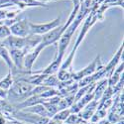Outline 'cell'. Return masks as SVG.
I'll use <instances>...</instances> for the list:
<instances>
[{"label": "cell", "mask_w": 124, "mask_h": 124, "mask_svg": "<svg viewBox=\"0 0 124 124\" xmlns=\"http://www.w3.org/2000/svg\"><path fill=\"white\" fill-rule=\"evenodd\" d=\"M13 84H14L13 76L11 74V71H9L8 75L4 78H2L1 80H0V88H2L4 90H9Z\"/></svg>", "instance_id": "12"}, {"label": "cell", "mask_w": 124, "mask_h": 124, "mask_svg": "<svg viewBox=\"0 0 124 124\" xmlns=\"http://www.w3.org/2000/svg\"><path fill=\"white\" fill-rule=\"evenodd\" d=\"M61 24H62L61 17H58V18L52 20L50 22H47V23H32V22H30V24H29L30 34L43 36V35L49 33L50 31H52L53 29L59 27Z\"/></svg>", "instance_id": "2"}, {"label": "cell", "mask_w": 124, "mask_h": 124, "mask_svg": "<svg viewBox=\"0 0 124 124\" xmlns=\"http://www.w3.org/2000/svg\"><path fill=\"white\" fill-rule=\"evenodd\" d=\"M59 84H60V80H59L57 76H55V75H46V77L43 79L42 85L53 88L54 86H58Z\"/></svg>", "instance_id": "11"}, {"label": "cell", "mask_w": 124, "mask_h": 124, "mask_svg": "<svg viewBox=\"0 0 124 124\" xmlns=\"http://www.w3.org/2000/svg\"><path fill=\"white\" fill-rule=\"evenodd\" d=\"M37 1H39L41 3H44V4H47L49 1H54V0H37Z\"/></svg>", "instance_id": "18"}, {"label": "cell", "mask_w": 124, "mask_h": 124, "mask_svg": "<svg viewBox=\"0 0 124 124\" xmlns=\"http://www.w3.org/2000/svg\"><path fill=\"white\" fill-rule=\"evenodd\" d=\"M102 68H103V66L101 65L100 57L97 56L87 67H85V69H82L81 70L78 71V73L74 74L73 76H71V78H73L74 80H80L81 78L93 75L94 73H96L97 70H99L102 69Z\"/></svg>", "instance_id": "3"}, {"label": "cell", "mask_w": 124, "mask_h": 124, "mask_svg": "<svg viewBox=\"0 0 124 124\" xmlns=\"http://www.w3.org/2000/svg\"><path fill=\"white\" fill-rule=\"evenodd\" d=\"M25 111L34 113V114L36 113L37 115H39V116H41V117H50L47 109L44 107V105L42 104V103H39V104H36V105H33V106L27 107V109H26Z\"/></svg>", "instance_id": "10"}, {"label": "cell", "mask_w": 124, "mask_h": 124, "mask_svg": "<svg viewBox=\"0 0 124 124\" xmlns=\"http://www.w3.org/2000/svg\"><path fill=\"white\" fill-rule=\"evenodd\" d=\"M107 86H108L107 85V78H104L100 79L98 81V84L95 85V87H94V90H93V92H94L93 100L98 101L101 98L103 92H104V90L106 89Z\"/></svg>", "instance_id": "9"}, {"label": "cell", "mask_w": 124, "mask_h": 124, "mask_svg": "<svg viewBox=\"0 0 124 124\" xmlns=\"http://www.w3.org/2000/svg\"><path fill=\"white\" fill-rule=\"evenodd\" d=\"M10 35H11V32H10L9 27L5 26L4 24L0 25V42L6 39L7 37H9Z\"/></svg>", "instance_id": "14"}, {"label": "cell", "mask_w": 124, "mask_h": 124, "mask_svg": "<svg viewBox=\"0 0 124 124\" xmlns=\"http://www.w3.org/2000/svg\"><path fill=\"white\" fill-rule=\"evenodd\" d=\"M1 24H3V23H2V22H1V21H0V25H1Z\"/></svg>", "instance_id": "20"}, {"label": "cell", "mask_w": 124, "mask_h": 124, "mask_svg": "<svg viewBox=\"0 0 124 124\" xmlns=\"http://www.w3.org/2000/svg\"><path fill=\"white\" fill-rule=\"evenodd\" d=\"M2 46H4L8 51L10 50H24L26 46V38L16 37L10 35L3 41H1Z\"/></svg>", "instance_id": "6"}, {"label": "cell", "mask_w": 124, "mask_h": 124, "mask_svg": "<svg viewBox=\"0 0 124 124\" xmlns=\"http://www.w3.org/2000/svg\"><path fill=\"white\" fill-rule=\"evenodd\" d=\"M35 85H32L23 80H16L10 87L8 93L11 98H26L30 96V92Z\"/></svg>", "instance_id": "1"}, {"label": "cell", "mask_w": 124, "mask_h": 124, "mask_svg": "<svg viewBox=\"0 0 124 124\" xmlns=\"http://www.w3.org/2000/svg\"><path fill=\"white\" fill-rule=\"evenodd\" d=\"M80 120L78 118V115H69V117L66 119V123H69V124H77L78 123Z\"/></svg>", "instance_id": "16"}, {"label": "cell", "mask_w": 124, "mask_h": 124, "mask_svg": "<svg viewBox=\"0 0 124 124\" xmlns=\"http://www.w3.org/2000/svg\"><path fill=\"white\" fill-rule=\"evenodd\" d=\"M30 22L28 19H22L19 21L15 22L13 25L9 27L11 35L16 36V37H21V38H26L27 36L30 35Z\"/></svg>", "instance_id": "4"}, {"label": "cell", "mask_w": 124, "mask_h": 124, "mask_svg": "<svg viewBox=\"0 0 124 124\" xmlns=\"http://www.w3.org/2000/svg\"><path fill=\"white\" fill-rule=\"evenodd\" d=\"M0 124H4V119L0 117Z\"/></svg>", "instance_id": "19"}, {"label": "cell", "mask_w": 124, "mask_h": 124, "mask_svg": "<svg viewBox=\"0 0 124 124\" xmlns=\"http://www.w3.org/2000/svg\"><path fill=\"white\" fill-rule=\"evenodd\" d=\"M70 114V109H63V110H60V112L56 113V115L54 116V120H57V121H63V120H66L69 115Z\"/></svg>", "instance_id": "13"}, {"label": "cell", "mask_w": 124, "mask_h": 124, "mask_svg": "<svg viewBox=\"0 0 124 124\" xmlns=\"http://www.w3.org/2000/svg\"><path fill=\"white\" fill-rule=\"evenodd\" d=\"M14 115L24 122L30 123V124H47L49 122V119L47 117H41V116H36L35 114L32 115H27L25 112H17L14 113Z\"/></svg>", "instance_id": "7"}, {"label": "cell", "mask_w": 124, "mask_h": 124, "mask_svg": "<svg viewBox=\"0 0 124 124\" xmlns=\"http://www.w3.org/2000/svg\"><path fill=\"white\" fill-rule=\"evenodd\" d=\"M6 13H7V9L6 8H0V21L6 19Z\"/></svg>", "instance_id": "17"}, {"label": "cell", "mask_w": 124, "mask_h": 124, "mask_svg": "<svg viewBox=\"0 0 124 124\" xmlns=\"http://www.w3.org/2000/svg\"><path fill=\"white\" fill-rule=\"evenodd\" d=\"M46 47L40 43L37 47H35L33 50L29 51L28 53L25 54V57H24V61H23V67H24V70L26 71H31L33 68V65L35 63V61L37 60V58L39 57L40 53L42 52Z\"/></svg>", "instance_id": "5"}, {"label": "cell", "mask_w": 124, "mask_h": 124, "mask_svg": "<svg viewBox=\"0 0 124 124\" xmlns=\"http://www.w3.org/2000/svg\"><path fill=\"white\" fill-rule=\"evenodd\" d=\"M10 57H11L12 63L16 70H24L23 67V61L25 57V51L24 50H10Z\"/></svg>", "instance_id": "8"}, {"label": "cell", "mask_w": 124, "mask_h": 124, "mask_svg": "<svg viewBox=\"0 0 124 124\" xmlns=\"http://www.w3.org/2000/svg\"><path fill=\"white\" fill-rule=\"evenodd\" d=\"M0 110L4 111H12V107L6 100H0Z\"/></svg>", "instance_id": "15"}]
</instances>
